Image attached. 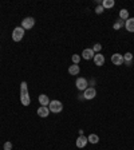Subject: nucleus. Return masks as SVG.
Instances as JSON below:
<instances>
[{
	"label": "nucleus",
	"mask_w": 134,
	"mask_h": 150,
	"mask_svg": "<svg viewBox=\"0 0 134 150\" xmlns=\"http://www.w3.org/2000/svg\"><path fill=\"white\" fill-rule=\"evenodd\" d=\"M119 19L121 20H127V19H129V11H127L126 8L119 11Z\"/></svg>",
	"instance_id": "obj_17"
},
{
	"label": "nucleus",
	"mask_w": 134,
	"mask_h": 150,
	"mask_svg": "<svg viewBox=\"0 0 134 150\" xmlns=\"http://www.w3.org/2000/svg\"><path fill=\"white\" fill-rule=\"evenodd\" d=\"M111 63L115 64V66L124 64V55H121V54H113V55H111Z\"/></svg>",
	"instance_id": "obj_7"
},
{
	"label": "nucleus",
	"mask_w": 134,
	"mask_h": 150,
	"mask_svg": "<svg viewBox=\"0 0 134 150\" xmlns=\"http://www.w3.org/2000/svg\"><path fill=\"white\" fill-rule=\"evenodd\" d=\"M94 64H95V66H103V64H105V56L102 55V54H95V56H94Z\"/></svg>",
	"instance_id": "obj_11"
},
{
	"label": "nucleus",
	"mask_w": 134,
	"mask_h": 150,
	"mask_svg": "<svg viewBox=\"0 0 134 150\" xmlns=\"http://www.w3.org/2000/svg\"><path fill=\"white\" fill-rule=\"evenodd\" d=\"M75 86H77L78 90L85 91L88 86V82H87V79H85V78H78L77 82H75Z\"/></svg>",
	"instance_id": "obj_5"
},
{
	"label": "nucleus",
	"mask_w": 134,
	"mask_h": 150,
	"mask_svg": "<svg viewBox=\"0 0 134 150\" xmlns=\"http://www.w3.org/2000/svg\"><path fill=\"white\" fill-rule=\"evenodd\" d=\"M50 98L47 97L46 94H40L39 95V103H40V106H47L48 107V105H50Z\"/></svg>",
	"instance_id": "obj_12"
},
{
	"label": "nucleus",
	"mask_w": 134,
	"mask_h": 150,
	"mask_svg": "<svg viewBox=\"0 0 134 150\" xmlns=\"http://www.w3.org/2000/svg\"><path fill=\"white\" fill-rule=\"evenodd\" d=\"M4 150H12V143L11 142H6L4 143V146H3Z\"/></svg>",
	"instance_id": "obj_22"
},
{
	"label": "nucleus",
	"mask_w": 134,
	"mask_h": 150,
	"mask_svg": "<svg viewBox=\"0 0 134 150\" xmlns=\"http://www.w3.org/2000/svg\"><path fill=\"white\" fill-rule=\"evenodd\" d=\"M97 95V90L94 87H87L85 90V94H83V98L85 99H87V101H90V99H94Z\"/></svg>",
	"instance_id": "obj_6"
},
{
	"label": "nucleus",
	"mask_w": 134,
	"mask_h": 150,
	"mask_svg": "<svg viewBox=\"0 0 134 150\" xmlns=\"http://www.w3.org/2000/svg\"><path fill=\"white\" fill-rule=\"evenodd\" d=\"M24 36V30L21 27H16L14 28V31H12V39H14V42H20L21 39Z\"/></svg>",
	"instance_id": "obj_3"
},
{
	"label": "nucleus",
	"mask_w": 134,
	"mask_h": 150,
	"mask_svg": "<svg viewBox=\"0 0 134 150\" xmlns=\"http://www.w3.org/2000/svg\"><path fill=\"white\" fill-rule=\"evenodd\" d=\"M20 102L23 106H28L31 103L30 94H28V86H27L26 82H21L20 83Z\"/></svg>",
	"instance_id": "obj_1"
},
{
	"label": "nucleus",
	"mask_w": 134,
	"mask_h": 150,
	"mask_svg": "<svg viewBox=\"0 0 134 150\" xmlns=\"http://www.w3.org/2000/svg\"><path fill=\"white\" fill-rule=\"evenodd\" d=\"M48 109L51 113H55V114H57V113H60L63 110V103L60 101H51L48 105Z\"/></svg>",
	"instance_id": "obj_2"
},
{
	"label": "nucleus",
	"mask_w": 134,
	"mask_h": 150,
	"mask_svg": "<svg viewBox=\"0 0 134 150\" xmlns=\"http://www.w3.org/2000/svg\"><path fill=\"white\" fill-rule=\"evenodd\" d=\"M79 71H81V68H79L78 64H71V66L68 67V74H70V75H78Z\"/></svg>",
	"instance_id": "obj_14"
},
{
	"label": "nucleus",
	"mask_w": 134,
	"mask_h": 150,
	"mask_svg": "<svg viewBox=\"0 0 134 150\" xmlns=\"http://www.w3.org/2000/svg\"><path fill=\"white\" fill-rule=\"evenodd\" d=\"M103 11H105V8H103L102 6H98V7L95 8V12H97V14H98V15H99V14H102Z\"/></svg>",
	"instance_id": "obj_23"
},
{
	"label": "nucleus",
	"mask_w": 134,
	"mask_h": 150,
	"mask_svg": "<svg viewBox=\"0 0 134 150\" xmlns=\"http://www.w3.org/2000/svg\"><path fill=\"white\" fill-rule=\"evenodd\" d=\"M94 56H95V53L93 51V48H85L83 50V53H82V58L86 59V60L94 59Z\"/></svg>",
	"instance_id": "obj_8"
},
{
	"label": "nucleus",
	"mask_w": 134,
	"mask_h": 150,
	"mask_svg": "<svg viewBox=\"0 0 134 150\" xmlns=\"http://www.w3.org/2000/svg\"><path fill=\"white\" fill-rule=\"evenodd\" d=\"M131 60H133V54L131 53H126L124 55V63L126 66H131Z\"/></svg>",
	"instance_id": "obj_15"
},
{
	"label": "nucleus",
	"mask_w": 134,
	"mask_h": 150,
	"mask_svg": "<svg viewBox=\"0 0 134 150\" xmlns=\"http://www.w3.org/2000/svg\"><path fill=\"white\" fill-rule=\"evenodd\" d=\"M87 140L90 143H98L99 142V137L97 135V134H90V135L87 137Z\"/></svg>",
	"instance_id": "obj_18"
},
{
	"label": "nucleus",
	"mask_w": 134,
	"mask_h": 150,
	"mask_svg": "<svg viewBox=\"0 0 134 150\" xmlns=\"http://www.w3.org/2000/svg\"><path fill=\"white\" fill-rule=\"evenodd\" d=\"M87 142H88V140H87V137H85V135H79L78 137V140H77V147H79V149H82V147H85L86 145H87Z\"/></svg>",
	"instance_id": "obj_10"
},
{
	"label": "nucleus",
	"mask_w": 134,
	"mask_h": 150,
	"mask_svg": "<svg viewBox=\"0 0 134 150\" xmlns=\"http://www.w3.org/2000/svg\"><path fill=\"white\" fill-rule=\"evenodd\" d=\"M124 26H125V21H124V20H121V19H119V20H117L115 23H114L113 28H114V30H119V28H122Z\"/></svg>",
	"instance_id": "obj_19"
},
{
	"label": "nucleus",
	"mask_w": 134,
	"mask_h": 150,
	"mask_svg": "<svg viewBox=\"0 0 134 150\" xmlns=\"http://www.w3.org/2000/svg\"><path fill=\"white\" fill-rule=\"evenodd\" d=\"M101 50H102V46L99 44V43H95V44H94V47H93V51H94V53H101Z\"/></svg>",
	"instance_id": "obj_21"
},
{
	"label": "nucleus",
	"mask_w": 134,
	"mask_h": 150,
	"mask_svg": "<svg viewBox=\"0 0 134 150\" xmlns=\"http://www.w3.org/2000/svg\"><path fill=\"white\" fill-rule=\"evenodd\" d=\"M35 26V19L31 18V16H28V18H24L23 19V21H21V28L23 30H31L32 27Z\"/></svg>",
	"instance_id": "obj_4"
},
{
	"label": "nucleus",
	"mask_w": 134,
	"mask_h": 150,
	"mask_svg": "<svg viewBox=\"0 0 134 150\" xmlns=\"http://www.w3.org/2000/svg\"><path fill=\"white\" fill-rule=\"evenodd\" d=\"M114 6H115V1H114V0H103L102 1L103 8H113Z\"/></svg>",
	"instance_id": "obj_16"
},
{
	"label": "nucleus",
	"mask_w": 134,
	"mask_h": 150,
	"mask_svg": "<svg viewBox=\"0 0 134 150\" xmlns=\"http://www.w3.org/2000/svg\"><path fill=\"white\" fill-rule=\"evenodd\" d=\"M125 27H126L127 32H134V18H129L125 21Z\"/></svg>",
	"instance_id": "obj_13"
},
{
	"label": "nucleus",
	"mask_w": 134,
	"mask_h": 150,
	"mask_svg": "<svg viewBox=\"0 0 134 150\" xmlns=\"http://www.w3.org/2000/svg\"><path fill=\"white\" fill-rule=\"evenodd\" d=\"M48 114H50V109L47 107V106H40V107L38 109V115L40 118H47Z\"/></svg>",
	"instance_id": "obj_9"
},
{
	"label": "nucleus",
	"mask_w": 134,
	"mask_h": 150,
	"mask_svg": "<svg viewBox=\"0 0 134 150\" xmlns=\"http://www.w3.org/2000/svg\"><path fill=\"white\" fill-rule=\"evenodd\" d=\"M71 60H73V63H74V64H79V60H81V56L75 54V55H73V56H71Z\"/></svg>",
	"instance_id": "obj_20"
}]
</instances>
